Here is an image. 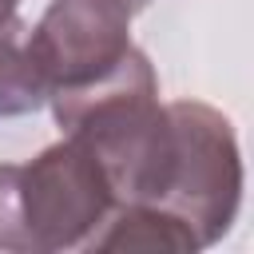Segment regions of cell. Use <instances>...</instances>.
Listing matches in <instances>:
<instances>
[{"label": "cell", "mask_w": 254, "mask_h": 254, "mask_svg": "<svg viewBox=\"0 0 254 254\" xmlns=\"http://www.w3.org/2000/svg\"><path fill=\"white\" fill-rule=\"evenodd\" d=\"M103 226L107 230L91 234L83 246L91 250H171V254L198 250V238L171 210L151 206V202H127L115 214H107Z\"/></svg>", "instance_id": "cell-5"}, {"label": "cell", "mask_w": 254, "mask_h": 254, "mask_svg": "<svg viewBox=\"0 0 254 254\" xmlns=\"http://www.w3.org/2000/svg\"><path fill=\"white\" fill-rule=\"evenodd\" d=\"M171 131H175V159H171V183L159 198L163 210H171L198 246H210L222 238L238 214L242 198V159L230 123L206 107V103H171Z\"/></svg>", "instance_id": "cell-3"}, {"label": "cell", "mask_w": 254, "mask_h": 254, "mask_svg": "<svg viewBox=\"0 0 254 254\" xmlns=\"http://www.w3.org/2000/svg\"><path fill=\"white\" fill-rule=\"evenodd\" d=\"M115 210L99 159L64 139L24 167H0V246L4 250H67L83 246Z\"/></svg>", "instance_id": "cell-2"}, {"label": "cell", "mask_w": 254, "mask_h": 254, "mask_svg": "<svg viewBox=\"0 0 254 254\" xmlns=\"http://www.w3.org/2000/svg\"><path fill=\"white\" fill-rule=\"evenodd\" d=\"M16 4H20V0H0V20H4V16H12V12H16Z\"/></svg>", "instance_id": "cell-7"}, {"label": "cell", "mask_w": 254, "mask_h": 254, "mask_svg": "<svg viewBox=\"0 0 254 254\" xmlns=\"http://www.w3.org/2000/svg\"><path fill=\"white\" fill-rule=\"evenodd\" d=\"M48 99L56 123L99 159L115 206H159L171 183L175 131L167 107H159V79L139 48H131L99 79L60 87Z\"/></svg>", "instance_id": "cell-1"}, {"label": "cell", "mask_w": 254, "mask_h": 254, "mask_svg": "<svg viewBox=\"0 0 254 254\" xmlns=\"http://www.w3.org/2000/svg\"><path fill=\"white\" fill-rule=\"evenodd\" d=\"M52 95V83L32 52V28L24 20H0V115H28Z\"/></svg>", "instance_id": "cell-6"}, {"label": "cell", "mask_w": 254, "mask_h": 254, "mask_svg": "<svg viewBox=\"0 0 254 254\" xmlns=\"http://www.w3.org/2000/svg\"><path fill=\"white\" fill-rule=\"evenodd\" d=\"M147 0H52L32 28V52L52 83L79 87L111 71L131 52V16Z\"/></svg>", "instance_id": "cell-4"}]
</instances>
